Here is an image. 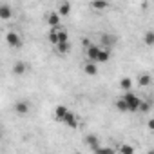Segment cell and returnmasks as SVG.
Returning <instances> with one entry per match:
<instances>
[{
  "mask_svg": "<svg viewBox=\"0 0 154 154\" xmlns=\"http://www.w3.org/2000/svg\"><path fill=\"white\" fill-rule=\"evenodd\" d=\"M71 13V4L69 2H62L60 6H58V15L60 17H67Z\"/></svg>",
  "mask_w": 154,
  "mask_h": 154,
  "instance_id": "obj_16",
  "label": "cell"
},
{
  "mask_svg": "<svg viewBox=\"0 0 154 154\" xmlns=\"http://www.w3.org/2000/svg\"><path fill=\"white\" fill-rule=\"evenodd\" d=\"M152 31H154V29H152Z\"/></svg>",
  "mask_w": 154,
  "mask_h": 154,
  "instance_id": "obj_26",
  "label": "cell"
},
{
  "mask_svg": "<svg viewBox=\"0 0 154 154\" xmlns=\"http://www.w3.org/2000/svg\"><path fill=\"white\" fill-rule=\"evenodd\" d=\"M63 125H67L71 129H76V127H78V116H76L74 112H69L65 116V120H63Z\"/></svg>",
  "mask_w": 154,
  "mask_h": 154,
  "instance_id": "obj_10",
  "label": "cell"
},
{
  "mask_svg": "<svg viewBox=\"0 0 154 154\" xmlns=\"http://www.w3.org/2000/svg\"><path fill=\"white\" fill-rule=\"evenodd\" d=\"M91 8L96 9V11H103L109 8V2H91Z\"/></svg>",
  "mask_w": 154,
  "mask_h": 154,
  "instance_id": "obj_22",
  "label": "cell"
},
{
  "mask_svg": "<svg viewBox=\"0 0 154 154\" xmlns=\"http://www.w3.org/2000/svg\"><path fill=\"white\" fill-rule=\"evenodd\" d=\"M120 87H122V91L131 93V89H132V80L125 76V78H122V80H120Z\"/></svg>",
  "mask_w": 154,
  "mask_h": 154,
  "instance_id": "obj_15",
  "label": "cell"
},
{
  "mask_svg": "<svg viewBox=\"0 0 154 154\" xmlns=\"http://www.w3.org/2000/svg\"><path fill=\"white\" fill-rule=\"evenodd\" d=\"M27 63L26 62H15L13 63V74H17V76H24L26 72H27Z\"/></svg>",
  "mask_w": 154,
  "mask_h": 154,
  "instance_id": "obj_8",
  "label": "cell"
},
{
  "mask_svg": "<svg viewBox=\"0 0 154 154\" xmlns=\"http://www.w3.org/2000/svg\"><path fill=\"white\" fill-rule=\"evenodd\" d=\"M109 58H111V49H105V47H102V51H100V56H98V63H105V62H109Z\"/></svg>",
  "mask_w": 154,
  "mask_h": 154,
  "instance_id": "obj_17",
  "label": "cell"
},
{
  "mask_svg": "<svg viewBox=\"0 0 154 154\" xmlns=\"http://www.w3.org/2000/svg\"><path fill=\"white\" fill-rule=\"evenodd\" d=\"M84 72H87L89 76L98 74V63H94V62H87V63L84 65Z\"/></svg>",
  "mask_w": 154,
  "mask_h": 154,
  "instance_id": "obj_12",
  "label": "cell"
},
{
  "mask_svg": "<svg viewBox=\"0 0 154 154\" xmlns=\"http://www.w3.org/2000/svg\"><path fill=\"white\" fill-rule=\"evenodd\" d=\"M94 154H116V150L112 147H107V145H102L100 149L94 150Z\"/></svg>",
  "mask_w": 154,
  "mask_h": 154,
  "instance_id": "obj_20",
  "label": "cell"
},
{
  "mask_svg": "<svg viewBox=\"0 0 154 154\" xmlns=\"http://www.w3.org/2000/svg\"><path fill=\"white\" fill-rule=\"evenodd\" d=\"M143 42H145V45H149V47L154 45V31H152V29L143 35Z\"/></svg>",
  "mask_w": 154,
  "mask_h": 154,
  "instance_id": "obj_18",
  "label": "cell"
},
{
  "mask_svg": "<svg viewBox=\"0 0 154 154\" xmlns=\"http://www.w3.org/2000/svg\"><path fill=\"white\" fill-rule=\"evenodd\" d=\"M138 85H140V87L150 85V74H149V72H141V74L138 76Z\"/></svg>",
  "mask_w": 154,
  "mask_h": 154,
  "instance_id": "obj_14",
  "label": "cell"
},
{
  "mask_svg": "<svg viewBox=\"0 0 154 154\" xmlns=\"http://www.w3.org/2000/svg\"><path fill=\"white\" fill-rule=\"evenodd\" d=\"M147 154H154V149H150V150H149V152H147Z\"/></svg>",
  "mask_w": 154,
  "mask_h": 154,
  "instance_id": "obj_25",
  "label": "cell"
},
{
  "mask_svg": "<svg viewBox=\"0 0 154 154\" xmlns=\"http://www.w3.org/2000/svg\"><path fill=\"white\" fill-rule=\"evenodd\" d=\"M15 112L18 114V116H26V114H29V111H31V103L27 102V100H18V102H15Z\"/></svg>",
  "mask_w": 154,
  "mask_h": 154,
  "instance_id": "obj_5",
  "label": "cell"
},
{
  "mask_svg": "<svg viewBox=\"0 0 154 154\" xmlns=\"http://www.w3.org/2000/svg\"><path fill=\"white\" fill-rule=\"evenodd\" d=\"M100 42L103 44L102 47H105V49H111V47L116 44V38H114V36H111V35H103V36L100 38Z\"/></svg>",
  "mask_w": 154,
  "mask_h": 154,
  "instance_id": "obj_11",
  "label": "cell"
},
{
  "mask_svg": "<svg viewBox=\"0 0 154 154\" xmlns=\"http://www.w3.org/2000/svg\"><path fill=\"white\" fill-rule=\"evenodd\" d=\"M54 49H56L58 54H67V53L71 51V42H69V40H67V42H60Z\"/></svg>",
  "mask_w": 154,
  "mask_h": 154,
  "instance_id": "obj_13",
  "label": "cell"
},
{
  "mask_svg": "<svg viewBox=\"0 0 154 154\" xmlns=\"http://www.w3.org/2000/svg\"><path fill=\"white\" fill-rule=\"evenodd\" d=\"M123 100H125V103H127L129 112H138V111H140L141 98H140L138 94H134L132 91H131V93H125V94H123Z\"/></svg>",
  "mask_w": 154,
  "mask_h": 154,
  "instance_id": "obj_1",
  "label": "cell"
},
{
  "mask_svg": "<svg viewBox=\"0 0 154 154\" xmlns=\"http://www.w3.org/2000/svg\"><path fill=\"white\" fill-rule=\"evenodd\" d=\"M114 105H116V109H118L120 112H129V109H127V103H125V100H123V96H122V98H118Z\"/></svg>",
  "mask_w": 154,
  "mask_h": 154,
  "instance_id": "obj_19",
  "label": "cell"
},
{
  "mask_svg": "<svg viewBox=\"0 0 154 154\" xmlns=\"http://www.w3.org/2000/svg\"><path fill=\"white\" fill-rule=\"evenodd\" d=\"M147 127H149V131H152V132H154V118H150V120L147 122Z\"/></svg>",
  "mask_w": 154,
  "mask_h": 154,
  "instance_id": "obj_24",
  "label": "cell"
},
{
  "mask_svg": "<svg viewBox=\"0 0 154 154\" xmlns=\"http://www.w3.org/2000/svg\"><path fill=\"white\" fill-rule=\"evenodd\" d=\"M6 42H8V45L13 47V49H20V47H22V36H20L17 31H9V33L6 35Z\"/></svg>",
  "mask_w": 154,
  "mask_h": 154,
  "instance_id": "obj_3",
  "label": "cell"
},
{
  "mask_svg": "<svg viewBox=\"0 0 154 154\" xmlns=\"http://www.w3.org/2000/svg\"><path fill=\"white\" fill-rule=\"evenodd\" d=\"M69 112H71V111H69L65 105H58V107L54 109V118H56L58 122H62V123H63V120H65V116H67Z\"/></svg>",
  "mask_w": 154,
  "mask_h": 154,
  "instance_id": "obj_9",
  "label": "cell"
},
{
  "mask_svg": "<svg viewBox=\"0 0 154 154\" xmlns=\"http://www.w3.org/2000/svg\"><path fill=\"white\" fill-rule=\"evenodd\" d=\"M13 17V8L9 6V4H0V18L2 20H9Z\"/></svg>",
  "mask_w": 154,
  "mask_h": 154,
  "instance_id": "obj_7",
  "label": "cell"
},
{
  "mask_svg": "<svg viewBox=\"0 0 154 154\" xmlns=\"http://www.w3.org/2000/svg\"><path fill=\"white\" fill-rule=\"evenodd\" d=\"M149 111H150V103L145 102V100H141V105H140V111L138 112H149Z\"/></svg>",
  "mask_w": 154,
  "mask_h": 154,
  "instance_id": "obj_23",
  "label": "cell"
},
{
  "mask_svg": "<svg viewBox=\"0 0 154 154\" xmlns=\"http://www.w3.org/2000/svg\"><path fill=\"white\" fill-rule=\"evenodd\" d=\"M45 22H47V26H49L51 29L62 27V17L58 15V11H51V13H47V17H45Z\"/></svg>",
  "mask_w": 154,
  "mask_h": 154,
  "instance_id": "obj_4",
  "label": "cell"
},
{
  "mask_svg": "<svg viewBox=\"0 0 154 154\" xmlns=\"http://www.w3.org/2000/svg\"><path fill=\"white\" fill-rule=\"evenodd\" d=\"M120 154H134V147L129 143H122L120 145Z\"/></svg>",
  "mask_w": 154,
  "mask_h": 154,
  "instance_id": "obj_21",
  "label": "cell"
},
{
  "mask_svg": "<svg viewBox=\"0 0 154 154\" xmlns=\"http://www.w3.org/2000/svg\"><path fill=\"white\" fill-rule=\"evenodd\" d=\"M100 51H102V45H96V44L87 45V47H85V56H87V62H94V63H98Z\"/></svg>",
  "mask_w": 154,
  "mask_h": 154,
  "instance_id": "obj_2",
  "label": "cell"
},
{
  "mask_svg": "<svg viewBox=\"0 0 154 154\" xmlns=\"http://www.w3.org/2000/svg\"><path fill=\"white\" fill-rule=\"evenodd\" d=\"M84 141H85V145L94 152L96 149H100L102 147V141H100V138L98 136H94V134H87L85 138H84Z\"/></svg>",
  "mask_w": 154,
  "mask_h": 154,
  "instance_id": "obj_6",
  "label": "cell"
}]
</instances>
